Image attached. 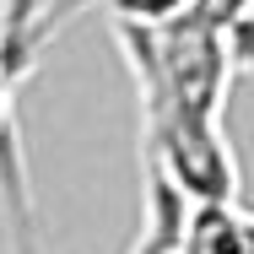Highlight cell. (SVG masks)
Instances as JSON below:
<instances>
[{
  "instance_id": "cell-1",
  "label": "cell",
  "mask_w": 254,
  "mask_h": 254,
  "mask_svg": "<svg viewBox=\"0 0 254 254\" xmlns=\"http://www.w3.org/2000/svg\"><path fill=\"white\" fill-rule=\"evenodd\" d=\"M16 87L22 76L0 60V190L11 200V216H16V254H38L33 249V205H27V173H22V152H16Z\"/></svg>"
},
{
  "instance_id": "cell-3",
  "label": "cell",
  "mask_w": 254,
  "mask_h": 254,
  "mask_svg": "<svg viewBox=\"0 0 254 254\" xmlns=\"http://www.w3.org/2000/svg\"><path fill=\"white\" fill-rule=\"evenodd\" d=\"M179 11H184V16H200L211 27H233L238 16L254 11V0H179Z\"/></svg>"
},
{
  "instance_id": "cell-5",
  "label": "cell",
  "mask_w": 254,
  "mask_h": 254,
  "mask_svg": "<svg viewBox=\"0 0 254 254\" xmlns=\"http://www.w3.org/2000/svg\"><path fill=\"white\" fill-rule=\"evenodd\" d=\"M81 5H87V0H81ZM70 11H76V0H54V5H44V33H60V22H65V16H70Z\"/></svg>"
},
{
  "instance_id": "cell-2",
  "label": "cell",
  "mask_w": 254,
  "mask_h": 254,
  "mask_svg": "<svg viewBox=\"0 0 254 254\" xmlns=\"http://www.w3.org/2000/svg\"><path fill=\"white\" fill-rule=\"evenodd\" d=\"M179 254H254V216L238 205H190Z\"/></svg>"
},
{
  "instance_id": "cell-4",
  "label": "cell",
  "mask_w": 254,
  "mask_h": 254,
  "mask_svg": "<svg viewBox=\"0 0 254 254\" xmlns=\"http://www.w3.org/2000/svg\"><path fill=\"white\" fill-rule=\"evenodd\" d=\"M222 33H227L233 70H254V11H249V16H238L233 27H222Z\"/></svg>"
}]
</instances>
